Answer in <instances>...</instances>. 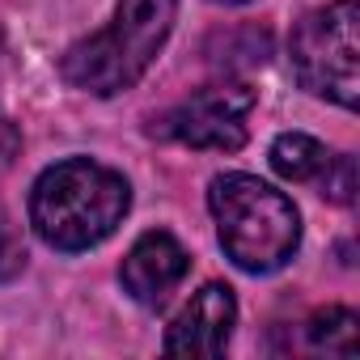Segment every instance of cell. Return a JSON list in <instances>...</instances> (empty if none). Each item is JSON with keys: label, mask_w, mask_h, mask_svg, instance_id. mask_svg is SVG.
<instances>
[{"label": "cell", "mask_w": 360, "mask_h": 360, "mask_svg": "<svg viewBox=\"0 0 360 360\" xmlns=\"http://www.w3.org/2000/svg\"><path fill=\"white\" fill-rule=\"evenodd\" d=\"M318 195L326 200V204H339V208H352L356 204V157H347V153H330V161H326V169L318 174Z\"/></svg>", "instance_id": "10"}, {"label": "cell", "mask_w": 360, "mask_h": 360, "mask_svg": "<svg viewBox=\"0 0 360 360\" xmlns=\"http://www.w3.org/2000/svg\"><path fill=\"white\" fill-rule=\"evenodd\" d=\"M301 330H305V343H309L314 352L356 356V330H360V318H356L347 305H326V309L309 314V322H305Z\"/></svg>", "instance_id": "9"}, {"label": "cell", "mask_w": 360, "mask_h": 360, "mask_svg": "<svg viewBox=\"0 0 360 360\" xmlns=\"http://www.w3.org/2000/svg\"><path fill=\"white\" fill-rule=\"evenodd\" d=\"M191 271V255L183 250L174 233L165 229H148L131 242V250L123 255V267H119V284L123 292L144 305V309H157L169 301V292L187 280Z\"/></svg>", "instance_id": "6"}, {"label": "cell", "mask_w": 360, "mask_h": 360, "mask_svg": "<svg viewBox=\"0 0 360 360\" xmlns=\"http://www.w3.org/2000/svg\"><path fill=\"white\" fill-rule=\"evenodd\" d=\"M26 271V242L9 217H0V284H9Z\"/></svg>", "instance_id": "11"}, {"label": "cell", "mask_w": 360, "mask_h": 360, "mask_svg": "<svg viewBox=\"0 0 360 360\" xmlns=\"http://www.w3.org/2000/svg\"><path fill=\"white\" fill-rule=\"evenodd\" d=\"M233 326H238L233 288L212 280L178 309V318L169 322L161 347L169 356H221L229 347V339H233Z\"/></svg>", "instance_id": "7"}, {"label": "cell", "mask_w": 360, "mask_h": 360, "mask_svg": "<svg viewBox=\"0 0 360 360\" xmlns=\"http://www.w3.org/2000/svg\"><path fill=\"white\" fill-rule=\"evenodd\" d=\"M288 60L314 98H326L343 110H356L360 98V5L356 0H330L309 9L288 39Z\"/></svg>", "instance_id": "4"}, {"label": "cell", "mask_w": 360, "mask_h": 360, "mask_svg": "<svg viewBox=\"0 0 360 360\" xmlns=\"http://www.w3.org/2000/svg\"><path fill=\"white\" fill-rule=\"evenodd\" d=\"M208 212L217 221L221 250L246 276L280 271L301 246V212L271 183L242 169L217 174L208 187Z\"/></svg>", "instance_id": "2"}, {"label": "cell", "mask_w": 360, "mask_h": 360, "mask_svg": "<svg viewBox=\"0 0 360 360\" xmlns=\"http://www.w3.org/2000/svg\"><path fill=\"white\" fill-rule=\"evenodd\" d=\"M178 0H119L115 18L60 56V77L94 98L131 89L174 34Z\"/></svg>", "instance_id": "3"}, {"label": "cell", "mask_w": 360, "mask_h": 360, "mask_svg": "<svg viewBox=\"0 0 360 360\" xmlns=\"http://www.w3.org/2000/svg\"><path fill=\"white\" fill-rule=\"evenodd\" d=\"M255 110V89L246 81H212L174 102L169 110L148 119V136L208 148V153H238L246 144V119Z\"/></svg>", "instance_id": "5"}, {"label": "cell", "mask_w": 360, "mask_h": 360, "mask_svg": "<svg viewBox=\"0 0 360 360\" xmlns=\"http://www.w3.org/2000/svg\"><path fill=\"white\" fill-rule=\"evenodd\" d=\"M271 169L284 178V183H318V174L330 161V148L305 131H284L271 140Z\"/></svg>", "instance_id": "8"}, {"label": "cell", "mask_w": 360, "mask_h": 360, "mask_svg": "<svg viewBox=\"0 0 360 360\" xmlns=\"http://www.w3.org/2000/svg\"><path fill=\"white\" fill-rule=\"evenodd\" d=\"M212 5H225V9H233V5H250V0H212Z\"/></svg>", "instance_id": "12"}, {"label": "cell", "mask_w": 360, "mask_h": 360, "mask_svg": "<svg viewBox=\"0 0 360 360\" xmlns=\"http://www.w3.org/2000/svg\"><path fill=\"white\" fill-rule=\"evenodd\" d=\"M131 187L127 178L94 157H68L47 165L30 187L34 233L64 255L102 246L127 217Z\"/></svg>", "instance_id": "1"}]
</instances>
